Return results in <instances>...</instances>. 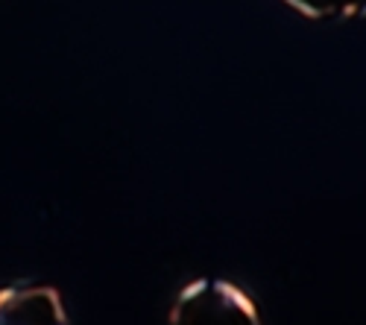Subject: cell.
<instances>
[{
  "label": "cell",
  "instance_id": "1",
  "mask_svg": "<svg viewBox=\"0 0 366 325\" xmlns=\"http://www.w3.org/2000/svg\"><path fill=\"white\" fill-rule=\"evenodd\" d=\"M170 325H264L258 305L234 281L194 279L179 290Z\"/></svg>",
  "mask_w": 366,
  "mask_h": 325
},
{
  "label": "cell",
  "instance_id": "2",
  "mask_svg": "<svg viewBox=\"0 0 366 325\" xmlns=\"http://www.w3.org/2000/svg\"><path fill=\"white\" fill-rule=\"evenodd\" d=\"M0 325H68V314L56 287L9 284L0 290Z\"/></svg>",
  "mask_w": 366,
  "mask_h": 325
},
{
  "label": "cell",
  "instance_id": "3",
  "mask_svg": "<svg viewBox=\"0 0 366 325\" xmlns=\"http://www.w3.org/2000/svg\"><path fill=\"white\" fill-rule=\"evenodd\" d=\"M290 9L314 21H355L366 18V0H285Z\"/></svg>",
  "mask_w": 366,
  "mask_h": 325
}]
</instances>
